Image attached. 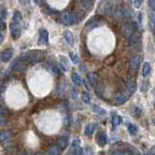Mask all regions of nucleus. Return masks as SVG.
I'll list each match as a JSON object with an SVG mask.
<instances>
[{
  "instance_id": "obj_36",
  "label": "nucleus",
  "mask_w": 155,
  "mask_h": 155,
  "mask_svg": "<svg viewBox=\"0 0 155 155\" xmlns=\"http://www.w3.org/2000/svg\"><path fill=\"white\" fill-rule=\"evenodd\" d=\"M64 123L65 126H69L71 124V116L70 115H65L64 118Z\"/></svg>"
},
{
  "instance_id": "obj_37",
  "label": "nucleus",
  "mask_w": 155,
  "mask_h": 155,
  "mask_svg": "<svg viewBox=\"0 0 155 155\" xmlns=\"http://www.w3.org/2000/svg\"><path fill=\"white\" fill-rule=\"evenodd\" d=\"M70 60L74 65H76L78 62V56L75 53H70Z\"/></svg>"
},
{
  "instance_id": "obj_16",
  "label": "nucleus",
  "mask_w": 155,
  "mask_h": 155,
  "mask_svg": "<svg viewBox=\"0 0 155 155\" xmlns=\"http://www.w3.org/2000/svg\"><path fill=\"white\" fill-rule=\"evenodd\" d=\"M87 77H88V79H89L90 83H91L92 85H94L95 87L99 84V83H98V81H99V76H98V74H97L96 72H89V73H88Z\"/></svg>"
},
{
  "instance_id": "obj_50",
  "label": "nucleus",
  "mask_w": 155,
  "mask_h": 155,
  "mask_svg": "<svg viewBox=\"0 0 155 155\" xmlns=\"http://www.w3.org/2000/svg\"><path fill=\"white\" fill-rule=\"evenodd\" d=\"M35 155H42V154H41V153H36Z\"/></svg>"
},
{
  "instance_id": "obj_40",
  "label": "nucleus",
  "mask_w": 155,
  "mask_h": 155,
  "mask_svg": "<svg viewBox=\"0 0 155 155\" xmlns=\"http://www.w3.org/2000/svg\"><path fill=\"white\" fill-rule=\"evenodd\" d=\"M70 98L75 99L77 98V92H76V89L75 88H72L71 89V92H70Z\"/></svg>"
},
{
  "instance_id": "obj_52",
  "label": "nucleus",
  "mask_w": 155,
  "mask_h": 155,
  "mask_svg": "<svg viewBox=\"0 0 155 155\" xmlns=\"http://www.w3.org/2000/svg\"><path fill=\"white\" fill-rule=\"evenodd\" d=\"M153 123H154V125H155V119L153 120Z\"/></svg>"
},
{
  "instance_id": "obj_20",
  "label": "nucleus",
  "mask_w": 155,
  "mask_h": 155,
  "mask_svg": "<svg viewBox=\"0 0 155 155\" xmlns=\"http://www.w3.org/2000/svg\"><path fill=\"white\" fill-rule=\"evenodd\" d=\"M61 148L57 145H52L49 147V152L52 155H61Z\"/></svg>"
},
{
  "instance_id": "obj_38",
  "label": "nucleus",
  "mask_w": 155,
  "mask_h": 155,
  "mask_svg": "<svg viewBox=\"0 0 155 155\" xmlns=\"http://www.w3.org/2000/svg\"><path fill=\"white\" fill-rule=\"evenodd\" d=\"M141 113H142L141 108H139V106H134V108H133V114L136 116H139Z\"/></svg>"
},
{
  "instance_id": "obj_39",
  "label": "nucleus",
  "mask_w": 155,
  "mask_h": 155,
  "mask_svg": "<svg viewBox=\"0 0 155 155\" xmlns=\"http://www.w3.org/2000/svg\"><path fill=\"white\" fill-rule=\"evenodd\" d=\"M6 17H7V11L4 8H1V10H0V20L4 21Z\"/></svg>"
},
{
  "instance_id": "obj_14",
  "label": "nucleus",
  "mask_w": 155,
  "mask_h": 155,
  "mask_svg": "<svg viewBox=\"0 0 155 155\" xmlns=\"http://www.w3.org/2000/svg\"><path fill=\"white\" fill-rule=\"evenodd\" d=\"M11 68L15 69V70H22L24 68V61H21L20 58L16 59L11 65Z\"/></svg>"
},
{
  "instance_id": "obj_19",
  "label": "nucleus",
  "mask_w": 155,
  "mask_h": 155,
  "mask_svg": "<svg viewBox=\"0 0 155 155\" xmlns=\"http://www.w3.org/2000/svg\"><path fill=\"white\" fill-rule=\"evenodd\" d=\"M92 111L99 114V115H105V114L106 113L105 110L98 105H93V106H92Z\"/></svg>"
},
{
  "instance_id": "obj_1",
  "label": "nucleus",
  "mask_w": 155,
  "mask_h": 155,
  "mask_svg": "<svg viewBox=\"0 0 155 155\" xmlns=\"http://www.w3.org/2000/svg\"><path fill=\"white\" fill-rule=\"evenodd\" d=\"M59 22L60 24L65 25H73L78 22V15L73 12H69V11H65L60 15Z\"/></svg>"
},
{
  "instance_id": "obj_27",
  "label": "nucleus",
  "mask_w": 155,
  "mask_h": 155,
  "mask_svg": "<svg viewBox=\"0 0 155 155\" xmlns=\"http://www.w3.org/2000/svg\"><path fill=\"white\" fill-rule=\"evenodd\" d=\"M13 23L16 24H21L22 22V14L19 12V11H15L14 12V16H13Z\"/></svg>"
},
{
  "instance_id": "obj_29",
  "label": "nucleus",
  "mask_w": 155,
  "mask_h": 155,
  "mask_svg": "<svg viewBox=\"0 0 155 155\" xmlns=\"http://www.w3.org/2000/svg\"><path fill=\"white\" fill-rule=\"evenodd\" d=\"M120 15L123 18H125V19H128V18H130L132 16V12H131L130 9L127 8V7H124V8L122 9V11H121Z\"/></svg>"
},
{
  "instance_id": "obj_53",
  "label": "nucleus",
  "mask_w": 155,
  "mask_h": 155,
  "mask_svg": "<svg viewBox=\"0 0 155 155\" xmlns=\"http://www.w3.org/2000/svg\"><path fill=\"white\" fill-rule=\"evenodd\" d=\"M154 95H155V90H154Z\"/></svg>"
},
{
  "instance_id": "obj_8",
  "label": "nucleus",
  "mask_w": 155,
  "mask_h": 155,
  "mask_svg": "<svg viewBox=\"0 0 155 155\" xmlns=\"http://www.w3.org/2000/svg\"><path fill=\"white\" fill-rule=\"evenodd\" d=\"M14 53H15V51H14V49H12V48H8V49L3 51L1 53V61H2V62H8L11 59L13 58Z\"/></svg>"
},
{
  "instance_id": "obj_10",
  "label": "nucleus",
  "mask_w": 155,
  "mask_h": 155,
  "mask_svg": "<svg viewBox=\"0 0 155 155\" xmlns=\"http://www.w3.org/2000/svg\"><path fill=\"white\" fill-rule=\"evenodd\" d=\"M139 61H141V58L139 56H135L131 59L130 61V68H131V71L132 73L134 74V73L136 72L139 68Z\"/></svg>"
},
{
  "instance_id": "obj_30",
  "label": "nucleus",
  "mask_w": 155,
  "mask_h": 155,
  "mask_svg": "<svg viewBox=\"0 0 155 155\" xmlns=\"http://www.w3.org/2000/svg\"><path fill=\"white\" fill-rule=\"evenodd\" d=\"M150 87V82L149 81H142L141 84V90L142 92H147L149 90Z\"/></svg>"
},
{
  "instance_id": "obj_13",
  "label": "nucleus",
  "mask_w": 155,
  "mask_h": 155,
  "mask_svg": "<svg viewBox=\"0 0 155 155\" xmlns=\"http://www.w3.org/2000/svg\"><path fill=\"white\" fill-rule=\"evenodd\" d=\"M139 38H141V32L135 31L130 37H129V44H130V45H135V44H136L139 41Z\"/></svg>"
},
{
  "instance_id": "obj_3",
  "label": "nucleus",
  "mask_w": 155,
  "mask_h": 155,
  "mask_svg": "<svg viewBox=\"0 0 155 155\" xmlns=\"http://www.w3.org/2000/svg\"><path fill=\"white\" fill-rule=\"evenodd\" d=\"M131 95L132 93L130 91H128V90H125L123 92H121V93H119L115 98H114L113 99V105H123L124 102H126L129 98L131 97Z\"/></svg>"
},
{
  "instance_id": "obj_22",
  "label": "nucleus",
  "mask_w": 155,
  "mask_h": 155,
  "mask_svg": "<svg viewBox=\"0 0 155 155\" xmlns=\"http://www.w3.org/2000/svg\"><path fill=\"white\" fill-rule=\"evenodd\" d=\"M151 71V66L149 65V62H145L143 64V66H142V75L143 77H147L149 75V73Z\"/></svg>"
},
{
  "instance_id": "obj_21",
  "label": "nucleus",
  "mask_w": 155,
  "mask_h": 155,
  "mask_svg": "<svg viewBox=\"0 0 155 155\" xmlns=\"http://www.w3.org/2000/svg\"><path fill=\"white\" fill-rule=\"evenodd\" d=\"M126 86H127V90L130 91L132 94L135 93L136 90V84L134 80H129L126 83Z\"/></svg>"
},
{
  "instance_id": "obj_17",
  "label": "nucleus",
  "mask_w": 155,
  "mask_h": 155,
  "mask_svg": "<svg viewBox=\"0 0 155 155\" xmlns=\"http://www.w3.org/2000/svg\"><path fill=\"white\" fill-rule=\"evenodd\" d=\"M96 128H97V126H96L95 123H89L86 126V128H85V135H87V136L93 135V133L95 132Z\"/></svg>"
},
{
  "instance_id": "obj_44",
  "label": "nucleus",
  "mask_w": 155,
  "mask_h": 155,
  "mask_svg": "<svg viewBox=\"0 0 155 155\" xmlns=\"http://www.w3.org/2000/svg\"><path fill=\"white\" fill-rule=\"evenodd\" d=\"M133 3H134V5H135L136 8H139V6H141L143 2L142 1V0H141V1H139V0H138V1H134Z\"/></svg>"
},
{
  "instance_id": "obj_9",
  "label": "nucleus",
  "mask_w": 155,
  "mask_h": 155,
  "mask_svg": "<svg viewBox=\"0 0 155 155\" xmlns=\"http://www.w3.org/2000/svg\"><path fill=\"white\" fill-rule=\"evenodd\" d=\"M96 139H97V143L99 146H105L108 142V136L105 132H99L97 134V136H96Z\"/></svg>"
},
{
  "instance_id": "obj_25",
  "label": "nucleus",
  "mask_w": 155,
  "mask_h": 155,
  "mask_svg": "<svg viewBox=\"0 0 155 155\" xmlns=\"http://www.w3.org/2000/svg\"><path fill=\"white\" fill-rule=\"evenodd\" d=\"M47 67L50 69V70L54 73L55 75H59L60 74V72H61V69L58 67L57 65H52V64H47Z\"/></svg>"
},
{
  "instance_id": "obj_28",
  "label": "nucleus",
  "mask_w": 155,
  "mask_h": 155,
  "mask_svg": "<svg viewBox=\"0 0 155 155\" xmlns=\"http://www.w3.org/2000/svg\"><path fill=\"white\" fill-rule=\"evenodd\" d=\"M71 79L73 81V83L75 85H80L81 84V77L77 72H72L71 73Z\"/></svg>"
},
{
  "instance_id": "obj_49",
  "label": "nucleus",
  "mask_w": 155,
  "mask_h": 155,
  "mask_svg": "<svg viewBox=\"0 0 155 155\" xmlns=\"http://www.w3.org/2000/svg\"><path fill=\"white\" fill-rule=\"evenodd\" d=\"M45 155H52V154H51V153L49 152V151H48V152H47V153H46Z\"/></svg>"
},
{
  "instance_id": "obj_43",
  "label": "nucleus",
  "mask_w": 155,
  "mask_h": 155,
  "mask_svg": "<svg viewBox=\"0 0 155 155\" xmlns=\"http://www.w3.org/2000/svg\"><path fill=\"white\" fill-rule=\"evenodd\" d=\"M5 29V22L3 20H0V30L1 32Z\"/></svg>"
},
{
  "instance_id": "obj_15",
  "label": "nucleus",
  "mask_w": 155,
  "mask_h": 155,
  "mask_svg": "<svg viewBox=\"0 0 155 155\" xmlns=\"http://www.w3.org/2000/svg\"><path fill=\"white\" fill-rule=\"evenodd\" d=\"M12 136H13L12 130H2L1 134H0V141L3 142L7 141V139H9Z\"/></svg>"
},
{
  "instance_id": "obj_45",
  "label": "nucleus",
  "mask_w": 155,
  "mask_h": 155,
  "mask_svg": "<svg viewBox=\"0 0 155 155\" xmlns=\"http://www.w3.org/2000/svg\"><path fill=\"white\" fill-rule=\"evenodd\" d=\"M78 145H80V139H75L74 141L72 142V146H78Z\"/></svg>"
},
{
  "instance_id": "obj_46",
  "label": "nucleus",
  "mask_w": 155,
  "mask_h": 155,
  "mask_svg": "<svg viewBox=\"0 0 155 155\" xmlns=\"http://www.w3.org/2000/svg\"><path fill=\"white\" fill-rule=\"evenodd\" d=\"M149 5L151 8L155 11V0H151V1H149Z\"/></svg>"
},
{
  "instance_id": "obj_24",
  "label": "nucleus",
  "mask_w": 155,
  "mask_h": 155,
  "mask_svg": "<svg viewBox=\"0 0 155 155\" xmlns=\"http://www.w3.org/2000/svg\"><path fill=\"white\" fill-rule=\"evenodd\" d=\"M59 146L61 149H65L67 146V136H62L60 139H59Z\"/></svg>"
},
{
  "instance_id": "obj_11",
  "label": "nucleus",
  "mask_w": 155,
  "mask_h": 155,
  "mask_svg": "<svg viewBox=\"0 0 155 155\" xmlns=\"http://www.w3.org/2000/svg\"><path fill=\"white\" fill-rule=\"evenodd\" d=\"M135 24H126L123 27V35L126 36V37H130V36L134 33L135 31Z\"/></svg>"
},
{
  "instance_id": "obj_2",
  "label": "nucleus",
  "mask_w": 155,
  "mask_h": 155,
  "mask_svg": "<svg viewBox=\"0 0 155 155\" xmlns=\"http://www.w3.org/2000/svg\"><path fill=\"white\" fill-rule=\"evenodd\" d=\"M98 13L105 16H111L114 13V6L111 2H102L98 8Z\"/></svg>"
},
{
  "instance_id": "obj_23",
  "label": "nucleus",
  "mask_w": 155,
  "mask_h": 155,
  "mask_svg": "<svg viewBox=\"0 0 155 155\" xmlns=\"http://www.w3.org/2000/svg\"><path fill=\"white\" fill-rule=\"evenodd\" d=\"M60 64H61V69L64 71H66L68 69V62L67 59L65 57H61L60 58Z\"/></svg>"
},
{
  "instance_id": "obj_42",
  "label": "nucleus",
  "mask_w": 155,
  "mask_h": 155,
  "mask_svg": "<svg viewBox=\"0 0 155 155\" xmlns=\"http://www.w3.org/2000/svg\"><path fill=\"white\" fill-rule=\"evenodd\" d=\"M111 155H124V152L122 150H120V149H115L111 153Z\"/></svg>"
},
{
  "instance_id": "obj_31",
  "label": "nucleus",
  "mask_w": 155,
  "mask_h": 155,
  "mask_svg": "<svg viewBox=\"0 0 155 155\" xmlns=\"http://www.w3.org/2000/svg\"><path fill=\"white\" fill-rule=\"evenodd\" d=\"M128 131H129V133H130V135L135 136V135H136V133H138V128H136L135 125L129 124L128 125Z\"/></svg>"
},
{
  "instance_id": "obj_6",
  "label": "nucleus",
  "mask_w": 155,
  "mask_h": 155,
  "mask_svg": "<svg viewBox=\"0 0 155 155\" xmlns=\"http://www.w3.org/2000/svg\"><path fill=\"white\" fill-rule=\"evenodd\" d=\"M10 30L11 33H12V36L14 37V39L19 38L22 35V27L21 24H16V23H11L10 24Z\"/></svg>"
},
{
  "instance_id": "obj_41",
  "label": "nucleus",
  "mask_w": 155,
  "mask_h": 155,
  "mask_svg": "<svg viewBox=\"0 0 155 155\" xmlns=\"http://www.w3.org/2000/svg\"><path fill=\"white\" fill-rule=\"evenodd\" d=\"M0 114H1V116L7 115V108H5L3 105H1V108H0Z\"/></svg>"
},
{
  "instance_id": "obj_54",
  "label": "nucleus",
  "mask_w": 155,
  "mask_h": 155,
  "mask_svg": "<svg viewBox=\"0 0 155 155\" xmlns=\"http://www.w3.org/2000/svg\"><path fill=\"white\" fill-rule=\"evenodd\" d=\"M154 106H155V105H154Z\"/></svg>"
},
{
  "instance_id": "obj_33",
  "label": "nucleus",
  "mask_w": 155,
  "mask_h": 155,
  "mask_svg": "<svg viewBox=\"0 0 155 155\" xmlns=\"http://www.w3.org/2000/svg\"><path fill=\"white\" fill-rule=\"evenodd\" d=\"M72 153H73V155H82L83 154V150L80 147V145H78V146H72Z\"/></svg>"
},
{
  "instance_id": "obj_18",
  "label": "nucleus",
  "mask_w": 155,
  "mask_h": 155,
  "mask_svg": "<svg viewBox=\"0 0 155 155\" xmlns=\"http://www.w3.org/2000/svg\"><path fill=\"white\" fill-rule=\"evenodd\" d=\"M149 24L150 27L153 31H155V11L150 10L149 11Z\"/></svg>"
},
{
  "instance_id": "obj_32",
  "label": "nucleus",
  "mask_w": 155,
  "mask_h": 155,
  "mask_svg": "<svg viewBox=\"0 0 155 155\" xmlns=\"http://www.w3.org/2000/svg\"><path fill=\"white\" fill-rule=\"evenodd\" d=\"M81 99H82L83 102L87 103V105H89L90 102H91L90 96L88 95V93H86V92H83V93H82V95H81Z\"/></svg>"
},
{
  "instance_id": "obj_12",
  "label": "nucleus",
  "mask_w": 155,
  "mask_h": 155,
  "mask_svg": "<svg viewBox=\"0 0 155 155\" xmlns=\"http://www.w3.org/2000/svg\"><path fill=\"white\" fill-rule=\"evenodd\" d=\"M64 38L65 39L66 43H67L69 46L74 45V36H73V33L71 31L65 30L64 32Z\"/></svg>"
},
{
  "instance_id": "obj_34",
  "label": "nucleus",
  "mask_w": 155,
  "mask_h": 155,
  "mask_svg": "<svg viewBox=\"0 0 155 155\" xmlns=\"http://www.w3.org/2000/svg\"><path fill=\"white\" fill-rule=\"evenodd\" d=\"M95 91H96V93H97V95L101 97L102 94V92H103V85L99 83L97 86L95 87Z\"/></svg>"
},
{
  "instance_id": "obj_47",
  "label": "nucleus",
  "mask_w": 155,
  "mask_h": 155,
  "mask_svg": "<svg viewBox=\"0 0 155 155\" xmlns=\"http://www.w3.org/2000/svg\"><path fill=\"white\" fill-rule=\"evenodd\" d=\"M3 40H4V36H3V33L1 32L0 33V41H1V43L3 42Z\"/></svg>"
},
{
  "instance_id": "obj_7",
  "label": "nucleus",
  "mask_w": 155,
  "mask_h": 155,
  "mask_svg": "<svg viewBox=\"0 0 155 155\" xmlns=\"http://www.w3.org/2000/svg\"><path fill=\"white\" fill-rule=\"evenodd\" d=\"M49 40V32L45 28H40L39 30V38L37 40L38 45H45Z\"/></svg>"
},
{
  "instance_id": "obj_4",
  "label": "nucleus",
  "mask_w": 155,
  "mask_h": 155,
  "mask_svg": "<svg viewBox=\"0 0 155 155\" xmlns=\"http://www.w3.org/2000/svg\"><path fill=\"white\" fill-rule=\"evenodd\" d=\"M43 59H44V55L42 51H34L32 52L31 54L28 55V57L27 58V61L28 62V64L35 65L40 62H42Z\"/></svg>"
},
{
  "instance_id": "obj_51",
  "label": "nucleus",
  "mask_w": 155,
  "mask_h": 155,
  "mask_svg": "<svg viewBox=\"0 0 155 155\" xmlns=\"http://www.w3.org/2000/svg\"><path fill=\"white\" fill-rule=\"evenodd\" d=\"M20 155H27V154H25V153H22V154H20Z\"/></svg>"
},
{
  "instance_id": "obj_35",
  "label": "nucleus",
  "mask_w": 155,
  "mask_h": 155,
  "mask_svg": "<svg viewBox=\"0 0 155 155\" xmlns=\"http://www.w3.org/2000/svg\"><path fill=\"white\" fill-rule=\"evenodd\" d=\"M83 155H93V149L90 146H86L83 150Z\"/></svg>"
},
{
  "instance_id": "obj_5",
  "label": "nucleus",
  "mask_w": 155,
  "mask_h": 155,
  "mask_svg": "<svg viewBox=\"0 0 155 155\" xmlns=\"http://www.w3.org/2000/svg\"><path fill=\"white\" fill-rule=\"evenodd\" d=\"M102 23H103L102 18L99 16V15H98V16H95L94 18H92L91 20L88 21L85 27H86L87 30H93L94 28L99 27Z\"/></svg>"
},
{
  "instance_id": "obj_26",
  "label": "nucleus",
  "mask_w": 155,
  "mask_h": 155,
  "mask_svg": "<svg viewBox=\"0 0 155 155\" xmlns=\"http://www.w3.org/2000/svg\"><path fill=\"white\" fill-rule=\"evenodd\" d=\"M122 122V119H121V117L118 115V114H114L112 116V124H113V127H117L119 126Z\"/></svg>"
},
{
  "instance_id": "obj_48",
  "label": "nucleus",
  "mask_w": 155,
  "mask_h": 155,
  "mask_svg": "<svg viewBox=\"0 0 155 155\" xmlns=\"http://www.w3.org/2000/svg\"><path fill=\"white\" fill-rule=\"evenodd\" d=\"M151 155H155V146L153 147V149H152V152H151Z\"/></svg>"
}]
</instances>
